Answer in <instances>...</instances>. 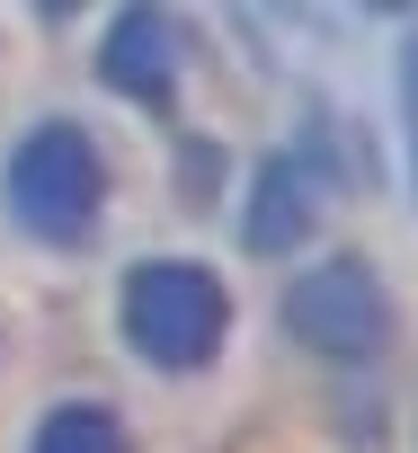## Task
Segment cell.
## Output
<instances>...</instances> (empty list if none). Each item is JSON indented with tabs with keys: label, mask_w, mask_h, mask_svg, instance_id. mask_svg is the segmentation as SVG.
Returning <instances> with one entry per match:
<instances>
[{
	"label": "cell",
	"mask_w": 418,
	"mask_h": 453,
	"mask_svg": "<svg viewBox=\"0 0 418 453\" xmlns=\"http://www.w3.org/2000/svg\"><path fill=\"white\" fill-rule=\"evenodd\" d=\"M0 204H10V222H19L27 241H45V250H81V241H98V213H107V160H98L89 125H72V116L36 125V134L10 151V169H0Z\"/></svg>",
	"instance_id": "1"
},
{
	"label": "cell",
	"mask_w": 418,
	"mask_h": 453,
	"mask_svg": "<svg viewBox=\"0 0 418 453\" xmlns=\"http://www.w3.org/2000/svg\"><path fill=\"white\" fill-rule=\"evenodd\" d=\"M116 320H125V347L160 373H205L232 338V294L214 267L196 258H143L116 294Z\"/></svg>",
	"instance_id": "2"
},
{
	"label": "cell",
	"mask_w": 418,
	"mask_h": 453,
	"mask_svg": "<svg viewBox=\"0 0 418 453\" xmlns=\"http://www.w3.org/2000/svg\"><path fill=\"white\" fill-rule=\"evenodd\" d=\"M391 320L400 311H391V294H383V276L365 258H321L285 294V329L303 347H321V356H347V365H374L391 347Z\"/></svg>",
	"instance_id": "3"
},
{
	"label": "cell",
	"mask_w": 418,
	"mask_h": 453,
	"mask_svg": "<svg viewBox=\"0 0 418 453\" xmlns=\"http://www.w3.org/2000/svg\"><path fill=\"white\" fill-rule=\"evenodd\" d=\"M98 81L151 116L178 107V81H187V27L169 10H125L107 19V45H98Z\"/></svg>",
	"instance_id": "4"
},
{
	"label": "cell",
	"mask_w": 418,
	"mask_h": 453,
	"mask_svg": "<svg viewBox=\"0 0 418 453\" xmlns=\"http://www.w3.org/2000/svg\"><path fill=\"white\" fill-rule=\"evenodd\" d=\"M312 178H303V160H267L259 178H250V213H241V250L250 258H285V250H303V232H312Z\"/></svg>",
	"instance_id": "5"
},
{
	"label": "cell",
	"mask_w": 418,
	"mask_h": 453,
	"mask_svg": "<svg viewBox=\"0 0 418 453\" xmlns=\"http://www.w3.org/2000/svg\"><path fill=\"white\" fill-rule=\"evenodd\" d=\"M27 453H134V435H125V418L107 400H63V409L36 418Z\"/></svg>",
	"instance_id": "6"
}]
</instances>
